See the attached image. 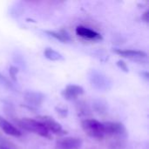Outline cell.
<instances>
[{
  "label": "cell",
  "mask_w": 149,
  "mask_h": 149,
  "mask_svg": "<svg viewBox=\"0 0 149 149\" xmlns=\"http://www.w3.org/2000/svg\"><path fill=\"white\" fill-rule=\"evenodd\" d=\"M141 18L146 22V23H148L149 22V10H147L144 13H143V15H142V17H141Z\"/></svg>",
  "instance_id": "obj_21"
},
{
  "label": "cell",
  "mask_w": 149,
  "mask_h": 149,
  "mask_svg": "<svg viewBox=\"0 0 149 149\" xmlns=\"http://www.w3.org/2000/svg\"><path fill=\"white\" fill-rule=\"evenodd\" d=\"M38 120L45 126L48 132H51L57 135H63L66 134V132L63 129L62 126L51 116L41 115L38 117Z\"/></svg>",
  "instance_id": "obj_5"
},
{
  "label": "cell",
  "mask_w": 149,
  "mask_h": 149,
  "mask_svg": "<svg viewBox=\"0 0 149 149\" xmlns=\"http://www.w3.org/2000/svg\"><path fill=\"white\" fill-rule=\"evenodd\" d=\"M0 149H10V148H6V147H3V146H1V145H0Z\"/></svg>",
  "instance_id": "obj_23"
},
{
  "label": "cell",
  "mask_w": 149,
  "mask_h": 149,
  "mask_svg": "<svg viewBox=\"0 0 149 149\" xmlns=\"http://www.w3.org/2000/svg\"><path fill=\"white\" fill-rule=\"evenodd\" d=\"M116 64L120 70H122L125 72H128V66H127V63H125L123 60H118Z\"/></svg>",
  "instance_id": "obj_18"
},
{
  "label": "cell",
  "mask_w": 149,
  "mask_h": 149,
  "mask_svg": "<svg viewBox=\"0 0 149 149\" xmlns=\"http://www.w3.org/2000/svg\"><path fill=\"white\" fill-rule=\"evenodd\" d=\"M9 72H10V75L11 79H14V80H16V78L15 77H16V75L17 73V68L15 67V66H10V69H9Z\"/></svg>",
  "instance_id": "obj_19"
},
{
  "label": "cell",
  "mask_w": 149,
  "mask_h": 149,
  "mask_svg": "<svg viewBox=\"0 0 149 149\" xmlns=\"http://www.w3.org/2000/svg\"><path fill=\"white\" fill-rule=\"evenodd\" d=\"M89 79L92 86L99 91H107L112 86L111 80L103 73L93 70L89 74Z\"/></svg>",
  "instance_id": "obj_4"
},
{
  "label": "cell",
  "mask_w": 149,
  "mask_h": 149,
  "mask_svg": "<svg viewBox=\"0 0 149 149\" xmlns=\"http://www.w3.org/2000/svg\"><path fill=\"white\" fill-rule=\"evenodd\" d=\"M17 123L21 128H23L25 131L36 134L44 138H48V139L51 138L50 133L47 131L45 126L38 120L30 119V118H24V119H21L20 120H17Z\"/></svg>",
  "instance_id": "obj_2"
},
{
  "label": "cell",
  "mask_w": 149,
  "mask_h": 149,
  "mask_svg": "<svg viewBox=\"0 0 149 149\" xmlns=\"http://www.w3.org/2000/svg\"><path fill=\"white\" fill-rule=\"evenodd\" d=\"M0 129L6 134L13 137L17 138L22 136L21 131L18 128H17L14 125H12L10 122H9L7 120L3 118L1 115H0Z\"/></svg>",
  "instance_id": "obj_11"
},
{
  "label": "cell",
  "mask_w": 149,
  "mask_h": 149,
  "mask_svg": "<svg viewBox=\"0 0 149 149\" xmlns=\"http://www.w3.org/2000/svg\"><path fill=\"white\" fill-rule=\"evenodd\" d=\"M45 32L46 34H48L49 36L54 38L57 40H59L63 43H66V42H70L72 40L70 35L64 30H61L59 31H45Z\"/></svg>",
  "instance_id": "obj_12"
},
{
  "label": "cell",
  "mask_w": 149,
  "mask_h": 149,
  "mask_svg": "<svg viewBox=\"0 0 149 149\" xmlns=\"http://www.w3.org/2000/svg\"><path fill=\"white\" fill-rule=\"evenodd\" d=\"M82 94H84V88L78 85H68L61 93L62 97L69 101L77 100Z\"/></svg>",
  "instance_id": "obj_9"
},
{
  "label": "cell",
  "mask_w": 149,
  "mask_h": 149,
  "mask_svg": "<svg viewBox=\"0 0 149 149\" xmlns=\"http://www.w3.org/2000/svg\"><path fill=\"white\" fill-rule=\"evenodd\" d=\"M24 100L31 108L35 109L42 105L45 100V95L37 92H26L24 94Z\"/></svg>",
  "instance_id": "obj_10"
},
{
  "label": "cell",
  "mask_w": 149,
  "mask_h": 149,
  "mask_svg": "<svg viewBox=\"0 0 149 149\" xmlns=\"http://www.w3.org/2000/svg\"><path fill=\"white\" fill-rule=\"evenodd\" d=\"M0 86L8 90H11V91L15 90V86H13V84L5 76H3L1 73H0Z\"/></svg>",
  "instance_id": "obj_16"
},
{
  "label": "cell",
  "mask_w": 149,
  "mask_h": 149,
  "mask_svg": "<svg viewBox=\"0 0 149 149\" xmlns=\"http://www.w3.org/2000/svg\"><path fill=\"white\" fill-rule=\"evenodd\" d=\"M75 32H76V35L84 38V39H86V40H92V41H100V40H102V36L88 28V27H86V26H83V25H79L76 27V30H75Z\"/></svg>",
  "instance_id": "obj_8"
},
{
  "label": "cell",
  "mask_w": 149,
  "mask_h": 149,
  "mask_svg": "<svg viewBox=\"0 0 149 149\" xmlns=\"http://www.w3.org/2000/svg\"><path fill=\"white\" fill-rule=\"evenodd\" d=\"M76 110L80 116H86L91 114V109L89 106L84 101H79L76 103Z\"/></svg>",
  "instance_id": "obj_14"
},
{
  "label": "cell",
  "mask_w": 149,
  "mask_h": 149,
  "mask_svg": "<svg viewBox=\"0 0 149 149\" xmlns=\"http://www.w3.org/2000/svg\"><path fill=\"white\" fill-rule=\"evenodd\" d=\"M110 148H111V149H125L126 145H125V143H124L123 141L116 140L114 142H113L110 145Z\"/></svg>",
  "instance_id": "obj_17"
},
{
  "label": "cell",
  "mask_w": 149,
  "mask_h": 149,
  "mask_svg": "<svg viewBox=\"0 0 149 149\" xmlns=\"http://www.w3.org/2000/svg\"><path fill=\"white\" fill-rule=\"evenodd\" d=\"M44 55L46 58L52 61H59V60L64 59V57L62 56V54H60L59 52H58L57 51L52 48H45L44 51Z\"/></svg>",
  "instance_id": "obj_13"
},
{
  "label": "cell",
  "mask_w": 149,
  "mask_h": 149,
  "mask_svg": "<svg viewBox=\"0 0 149 149\" xmlns=\"http://www.w3.org/2000/svg\"><path fill=\"white\" fill-rule=\"evenodd\" d=\"M93 107L95 110V112L100 113V114L107 113V104L105 102H103L102 100H95L93 102Z\"/></svg>",
  "instance_id": "obj_15"
},
{
  "label": "cell",
  "mask_w": 149,
  "mask_h": 149,
  "mask_svg": "<svg viewBox=\"0 0 149 149\" xmlns=\"http://www.w3.org/2000/svg\"><path fill=\"white\" fill-rule=\"evenodd\" d=\"M105 134L113 137L115 140L124 141L127 139L128 134L124 124L120 122H112L107 121L103 123Z\"/></svg>",
  "instance_id": "obj_3"
},
{
  "label": "cell",
  "mask_w": 149,
  "mask_h": 149,
  "mask_svg": "<svg viewBox=\"0 0 149 149\" xmlns=\"http://www.w3.org/2000/svg\"><path fill=\"white\" fill-rule=\"evenodd\" d=\"M82 141L77 137H65L56 141V149H80L82 147Z\"/></svg>",
  "instance_id": "obj_7"
},
{
  "label": "cell",
  "mask_w": 149,
  "mask_h": 149,
  "mask_svg": "<svg viewBox=\"0 0 149 149\" xmlns=\"http://www.w3.org/2000/svg\"><path fill=\"white\" fill-rule=\"evenodd\" d=\"M81 127L83 131L91 138L96 140H102L106 136L103 123L93 119H86L81 121Z\"/></svg>",
  "instance_id": "obj_1"
},
{
  "label": "cell",
  "mask_w": 149,
  "mask_h": 149,
  "mask_svg": "<svg viewBox=\"0 0 149 149\" xmlns=\"http://www.w3.org/2000/svg\"><path fill=\"white\" fill-rule=\"evenodd\" d=\"M56 111L58 114H60L62 117H65L67 115V109L61 108V107H56Z\"/></svg>",
  "instance_id": "obj_20"
},
{
  "label": "cell",
  "mask_w": 149,
  "mask_h": 149,
  "mask_svg": "<svg viewBox=\"0 0 149 149\" xmlns=\"http://www.w3.org/2000/svg\"><path fill=\"white\" fill-rule=\"evenodd\" d=\"M113 52L123 58L131 59L133 61L144 63L148 61V54L142 51L136 50H121V49H113Z\"/></svg>",
  "instance_id": "obj_6"
},
{
  "label": "cell",
  "mask_w": 149,
  "mask_h": 149,
  "mask_svg": "<svg viewBox=\"0 0 149 149\" xmlns=\"http://www.w3.org/2000/svg\"><path fill=\"white\" fill-rule=\"evenodd\" d=\"M141 74L142 75V77H143V78H144L146 80H148L149 75H148V72H141Z\"/></svg>",
  "instance_id": "obj_22"
}]
</instances>
